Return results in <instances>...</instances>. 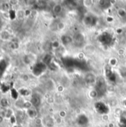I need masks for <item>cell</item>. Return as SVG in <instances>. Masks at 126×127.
<instances>
[{"label":"cell","instance_id":"cell-22","mask_svg":"<svg viewBox=\"0 0 126 127\" xmlns=\"http://www.w3.org/2000/svg\"><path fill=\"white\" fill-rule=\"evenodd\" d=\"M118 14H119V17H124L126 15V11H125V9H122V8L119 9V10H118Z\"/></svg>","mask_w":126,"mask_h":127},{"label":"cell","instance_id":"cell-4","mask_svg":"<svg viewBox=\"0 0 126 127\" xmlns=\"http://www.w3.org/2000/svg\"><path fill=\"white\" fill-rule=\"evenodd\" d=\"M46 69V65L44 63H40L37 65H36L34 70V73L36 75L39 76L40 74L44 72Z\"/></svg>","mask_w":126,"mask_h":127},{"label":"cell","instance_id":"cell-27","mask_svg":"<svg viewBox=\"0 0 126 127\" xmlns=\"http://www.w3.org/2000/svg\"><path fill=\"white\" fill-rule=\"evenodd\" d=\"M58 27H59V29H63V28L65 27V25L62 22H60L58 25Z\"/></svg>","mask_w":126,"mask_h":127},{"label":"cell","instance_id":"cell-24","mask_svg":"<svg viewBox=\"0 0 126 127\" xmlns=\"http://www.w3.org/2000/svg\"><path fill=\"white\" fill-rule=\"evenodd\" d=\"M120 73L122 76H126V68L125 67H122L120 69Z\"/></svg>","mask_w":126,"mask_h":127},{"label":"cell","instance_id":"cell-6","mask_svg":"<svg viewBox=\"0 0 126 127\" xmlns=\"http://www.w3.org/2000/svg\"><path fill=\"white\" fill-rule=\"evenodd\" d=\"M96 18L93 16H88L85 18V23L88 25L93 26L96 24Z\"/></svg>","mask_w":126,"mask_h":127},{"label":"cell","instance_id":"cell-14","mask_svg":"<svg viewBox=\"0 0 126 127\" xmlns=\"http://www.w3.org/2000/svg\"><path fill=\"white\" fill-rule=\"evenodd\" d=\"M62 8L61 6V5H59V4H56L53 7V11L56 14H59L62 11Z\"/></svg>","mask_w":126,"mask_h":127},{"label":"cell","instance_id":"cell-25","mask_svg":"<svg viewBox=\"0 0 126 127\" xmlns=\"http://www.w3.org/2000/svg\"><path fill=\"white\" fill-rule=\"evenodd\" d=\"M59 46V43L57 41H55L53 43V48H58Z\"/></svg>","mask_w":126,"mask_h":127},{"label":"cell","instance_id":"cell-10","mask_svg":"<svg viewBox=\"0 0 126 127\" xmlns=\"http://www.w3.org/2000/svg\"><path fill=\"white\" fill-rule=\"evenodd\" d=\"M27 115L30 118L34 119V118H36L37 117V111L34 109L31 108L27 110Z\"/></svg>","mask_w":126,"mask_h":127},{"label":"cell","instance_id":"cell-30","mask_svg":"<svg viewBox=\"0 0 126 127\" xmlns=\"http://www.w3.org/2000/svg\"><path fill=\"white\" fill-rule=\"evenodd\" d=\"M119 54H120V55H122V54H124V50H122V49H120V50L119 51Z\"/></svg>","mask_w":126,"mask_h":127},{"label":"cell","instance_id":"cell-18","mask_svg":"<svg viewBox=\"0 0 126 127\" xmlns=\"http://www.w3.org/2000/svg\"><path fill=\"white\" fill-rule=\"evenodd\" d=\"M110 2L109 1H100V5L101 6V8L106 9L108 8L110 5Z\"/></svg>","mask_w":126,"mask_h":127},{"label":"cell","instance_id":"cell-31","mask_svg":"<svg viewBox=\"0 0 126 127\" xmlns=\"http://www.w3.org/2000/svg\"><path fill=\"white\" fill-rule=\"evenodd\" d=\"M4 117H2V116H1V115H0V123H2L3 122V120H4Z\"/></svg>","mask_w":126,"mask_h":127},{"label":"cell","instance_id":"cell-32","mask_svg":"<svg viewBox=\"0 0 126 127\" xmlns=\"http://www.w3.org/2000/svg\"><path fill=\"white\" fill-rule=\"evenodd\" d=\"M13 127H22V126L20 125V124H14V125H13Z\"/></svg>","mask_w":126,"mask_h":127},{"label":"cell","instance_id":"cell-8","mask_svg":"<svg viewBox=\"0 0 126 127\" xmlns=\"http://www.w3.org/2000/svg\"><path fill=\"white\" fill-rule=\"evenodd\" d=\"M31 103L33 106H39L40 105V103H41V99L40 97L37 95V94H34L32 96V98H31Z\"/></svg>","mask_w":126,"mask_h":127},{"label":"cell","instance_id":"cell-1","mask_svg":"<svg viewBox=\"0 0 126 127\" xmlns=\"http://www.w3.org/2000/svg\"><path fill=\"white\" fill-rule=\"evenodd\" d=\"M107 90L106 84L102 78H99L96 81V91L98 93V96H102L105 94Z\"/></svg>","mask_w":126,"mask_h":127},{"label":"cell","instance_id":"cell-35","mask_svg":"<svg viewBox=\"0 0 126 127\" xmlns=\"http://www.w3.org/2000/svg\"><path fill=\"white\" fill-rule=\"evenodd\" d=\"M1 24H2V20L0 19V25H1Z\"/></svg>","mask_w":126,"mask_h":127},{"label":"cell","instance_id":"cell-19","mask_svg":"<svg viewBox=\"0 0 126 127\" xmlns=\"http://www.w3.org/2000/svg\"><path fill=\"white\" fill-rule=\"evenodd\" d=\"M74 39H75V42H79V43H82L83 42V39H84V38H83V36H82V35H81L80 34H78L76 36H75V38H74Z\"/></svg>","mask_w":126,"mask_h":127},{"label":"cell","instance_id":"cell-15","mask_svg":"<svg viewBox=\"0 0 126 127\" xmlns=\"http://www.w3.org/2000/svg\"><path fill=\"white\" fill-rule=\"evenodd\" d=\"M8 100L7 98H5V97H3V98H2L1 100H0V105H1V106L2 107V108H4V109H5L6 107H8Z\"/></svg>","mask_w":126,"mask_h":127},{"label":"cell","instance_id":"cell-16","mask_svg":"<svg viewBox=\"0 0 126 127\" xmlns=\"http://www.w3.org/2000/svg\"><path fill=\"white\" fill-rule=\"evenodd\" d=\"M13 116V111L11 109H6L5 112V118L7 119H10Z\"/></svg>","mask_w":126,"mask_h":127},{"label":"cell","instance_id":"cell-33","mask_svg":"<svg viewBox=\"0 0 126 127\" xmlns=\"http://www.w3.org/2000/svg\"><path fill=\"white\" fill-rule=\"evenodd\" d=\"M59 115H60V116H61V117H62V118H63V117H64V116L65 115V112H64V111H62L61 113H59Z\"/></svg>","mask_w":126,"mask_h":127},{"label":"cell","instance_id":"cell-21","mask_svg":"<svg viewBox=\"0 0 126 127\" xmlns=\"http://www.w3.org/2000/svg\"><path fill=\"white\" fill-rule=\"evenodd\" d=\"M18 47H19V44L17 43V42H11L10 43V48L11 49L14 50V49L18 48Z\"/></svg>","mask_w":126,"mask_h":127},{"label":"cell","instance_id":"cell-28","mask_svg":"<svg viewBox=\"0 0 126 127\" xmlns=\"http://www.w3.org/2000/svg\"><path fill=\"white\" fill-rule=\"evenodd\" d=\"M10 5H17V3L19 2L18 1H10L9 2Z\"/></svg>","mask_w":126,"mask_h":127},{"label":"cell","instance_id":"cell-29","mask_svg":"<svg viewBox=\"0 0 126 127\" xmlns=\"http://www.w3.org/2000/svg\"><path fill=\"white\" fill-rule=\"evenodd\" d=\"M22 79L25 80V81H27V80H28V76H27L26 74H25V75H23V77H22Z\"/></svg>","mask_w":126,"mask_h":127},{"label":"cell","instance_id":"cell-23","mask_svg":"<svg viewBox=\"0 0 126 127\" xmlns=\"http://www.w3.org/2000/svg\"><path fill=\"white\" fill-rule=\"evenodd\" d=\"M97 96H98V93L96 92V90H93V91H91V93H90V97H91L94 98V97H97Z\"/></svg>","mask_w":126,"mask_h":127},{"label":"cell","instance_id":"cell-34","mask_svg":"<svg viewBox=\"0 0 126 127\" xmlns=\"http://www.w3.org/2000/svg\"><path fill=\"white\" fill-rule=\"evenodd\" d=\"M107 20H108L109 22H110L111 21H113V19H112V18H109V17H108V18H107Z\"/></svg>","mask_w":126,"mask_h":127},{"label":"cell","instance_id":"cell-36","mask_svg":"<svg viewBox=\"0 0 126 127\" xmlns=\"http://www.w3.org/2000/svg\"><path fill=\"white\" fill-rule=\"evenodd\" d=\"M53 127H54V126H53Z\"/></svg>","mask_w":126,"mask_h":127},{"label":"cell","instance_id":"cell-3","mask_svg":"<svg viewBox=\"0 0 126 127\" xmlns=\"http://www.w3.org/2000/svg\"><path fill=\"white\" fill-rule=\"evenodd\" d=\"M95 109L98 112L102 115L107 114L109 111L108 106L102 102H97L96 103H95Z\"/></svg>","mask_w":126,"mask_h":127},{"label":"cell","instance_id":"cell-5","mask_svg":"<svg viewBox=\"0 0 126 127\" xmlns=\"http://www.w3.org/2000/svg\"><path fill=\"white\" fill-rule=\"evenodd\" d=\"M76 122L79 126H85L88 123V118L85 115H80L76 119Z\"/></svg>","mask_w":126,"mask_h":127},{"label":"cell","instance_id":"cell-20","mask_svg":"<svg viewBox=\"0 0 126 127\" xmlns=\"http://www.w3.org/2000/svg\"><path fill=\"white\" fill-rule=\"evenodd\" d=\"M32 106L33 105H32L31 101H24V103H23V108L24 109H26L27 110V109H31Z\"/></svg>","mask_w":126,"mask_h":127},{"label":"cell","instance_id":"cell-12","mask_svg":"<svg viewBox=\"0 0 126 127\" xmlns=\"http://www.w3.org/2000/svg\"><path fill=\"white\" fill-rule=\"evenodd\" d=\"M85 80L86 82L90 83V84H91V83H93V82H94L96 81L95 76L93 74H86Z\"/></svg>","mask_w":126,"mask_h":127},{"label":"cell","instance_id":"cell-11","mask_svg":"<svg viewBox=\"0 0 126 127\" xmlns=\"http://www.w3.org/2000/svg\"><path fill=\"white\" fill-rule=\"evenodd\" d=\"M10 2H2L1 4V10L3 11V12H10Z\"/></svg>","mask_w":126,"mask_h":127},{"label":"cell","instance_id":"cell-13","mask_svg":"<svg viewBox=\"0 0 126 127\" xmlns=\"http://www.w3.org/2000/svg\"><path fill=\"white\" fill-rule=\"evenodd\" d=\"M0 37H1V39L2 40H5H5H8L10 39V33L8 31H3L1 33V34H0Z\"/></svg>","mask_w":126,"mask_h":127},{"label":"cell","instance_id":"cell-17","mask_svg":"<svg viewBox=\"0 0 126 127\" xmlns=\"http://www.w3.org/2000/svg\"><path fill=\"white\" fill-rule=\"evenodd\" d=\"M25 16V11L21 10L16 11V17H17L19 19H23Z\"/></svg>","mask_w":126,"mask_h":127},{"label":"cell","instance_id":"cell-9","mask_svg":"<svg viewBox=\"0 0 126 127\" xmlns=\"http://www.w3.org/2000/svg\"><path fill=\"white\" fill-rule=\"evenodd\" d=\"M61 41H62L63 45H69V44H71L72 42L73 39L70 36H68V35H64V36H62Z\"/></svg>","mask_w":126,"mask_h":127},{"label":"cell","instance_id":"cell-2","mask_svg":"<svg viewBox=\"0 0 126 127\" xmlns=\"http://www.w3.org/2000/svg\"><path fill=\"white\" fill-rule=\"evenodd\" d=\"M99 40L100 41L101 43L105 45H109L113 40V37L109 33H103L99 37Z\"/></svg>","mask_w":126,"mask_h":127},{"label":"cell","instance_id":"cell-7","mask_svg":"<svg viewBox=\"0 0 126 127\" xmlns=\"http://www.w3.org/2000/svg\"><path fill=\"white\" fill-rule=\"evenodd\" d=\"M42 123L47 127H53V126H54V120L50 117L45 118L42 120Z\"/></svg>","mask_w":126,"mask_h":127},{"label":"cell","instance_id":"cell-26","mask_svg":"<svg viewBox=\"0 0 126 127\" xmlns=\"http://www.w3.org/2000/svg\"><path fill=\"white\" fill-rule=\"evenodd\" d=\"M110 64H111L112 65H115L117 64V60H116V59H112V60H110Z\"/></svg>","mask_w":126,"mask_h":127}]
</instances>
